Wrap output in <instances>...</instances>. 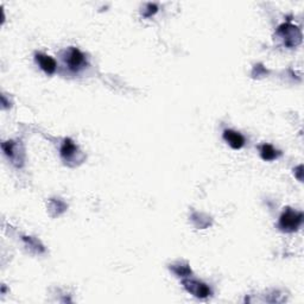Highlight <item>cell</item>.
Masks as SVG:
<instances>
[{"label":"cell","instance_id":"277c9868","mask_svg":"<svg viewBox=\"0 0 304 304\" xmlns=\"http://www.w3.org/2000/svg\"><path fill=\"white\" fill-rule=\"evenodd\" d=\"M65 62H67L68 68H69L71 71H78L80 69H82L87 63L86 56L76 48H71L70 50L68 51Z\"/></svg>","mask_w":304,"mask_h":304},{"label":"cell","instance_id":"5b68a950","mask_svg":"<svg viewBox=\"0 0 304 304\" xmlns=\"http://www.w3.org/2000/svg\"><path fill=\"white\" fill-rule=\"evenodd\" d=\"M224 139L232 149L240 150L245 145V137L241 133L233 130H225L224 131Z\"/></svg>","mask_w":304,"mask_h":304},{"label":"cell","instance_id":"52a82bcc","mask_svg":"<svg viewBox=\"0 0 304 304\" xmlns=\"http://www.w3.org/2000/svg\"><path fill=\"white\" fill-rule=\"evenodd\" d=\"M78 151L77 146L75 145L74 142L71 139H64L63 144L61 146V157L64 159L65 162H70L71 159H74V157L76 156Z\"/></svg>","mask_w":304,"mask_h":304},{"label":"cell","instance_id":"8992f818","mask_svg":"<svg viewBox=\"0 0 304 304\" xmlns=\"http://www.w3.org/2000/svg\"><path fill=\"white\" fill-rule=\"evenodd\" d=\"M36 62H37V64L41 67V69L43 70L45 74L51 75L56 71V61L51 56H48V55L45 54H36Z\"/></svg>","mask_w":304,"mask_h":304},{"label":"cell","instance_id":"9c48e42d","mask_svg":"<svg viewBox=\"0 0 304 304\" xmlns=\"http://www.w3.org/2000/svg\"><path fill=\"white\" fill-rule=\"evenodd\" d=\"M170 269L174 271L176 276L178 277H188L191 274L190 267H189L187 264H184V265H183V264H176V265L170 266Z\"/></svg>","mask_w":304,"mask_h":304},{"label":"cell","instance_id":"ba28073f","mask_svg":"<svg viewBox=\"0 0 304 304\" xmlns=\"http://www.w3.org/2000/svg\"><path fill=\"white\" fill-rule=\"evenodd\" d=\"M260 156L264 161L271 162L278 158L280 156V152L277 151V150L274 149L272 145H270V144H263V145L260 146Z\"/></svg>","mask_w":304,"mask_h":304},{"label":"cell","instance_id":"3957f363","mask_svg":"<svg viewBox=\"0 0 304 304\" xmlns=\"http://www.w3.org/2000/svg\"><path fill=\"white\" fill-rule=\"evenodd\" d=\"M278 34L285 39V44L287 47H296L297 44L300 43V38H302L300 31L298 28L291 24H283L279 26Z\"/></svg>","mask_w":304,"mask_h":304},{"label":"cell","instance_id":"8fae6325","mask_svg":"<svg viewBox=\"0 0 304 304\" xmlns=\"http://www.w3.org/2000/svg\"><path fill=\"white\" fill-rule=\"evenodd\" d=\"M296 171H298L297 172V177H298L299 181H302V165H299L298 168L296 169Z\"/></svg>","mask_w":304,"mask_h":304},{"label":"cell","instance_id":"6da1fadb","mask_svg":"<svg viewBox=\"0 0 304 304\" xmlns=\"http://www.w3.org/2000/svg\"><path fill=\"white\" fill-rule=\"evenodd\" d=\"M303 222V214L293 211L291 208H286L284 213L280 215L278 226L283 232L292 233L300 227Z\"/></svg>","mask_w":304,"mask_h":304},{"label":"cell","instance_id":"7a4b0ae2","mask_svg":"<svg viewBox=\"0 0 304 304\" xmlns=\"http://www.w3.org/2000/svg\"><path fill=\"white\" fill-rule=\"evenodd\" d=\"M184 289L192 296L197 297V298H207L212 295V290L207 284L198 282L196 279H184L182 282Z\"/></svg>","mask_w":304,"mask_h":304},{"label":"cell","instance_id":"30bf717a","mask_svg":"<svg viewBox=\"0 0 304 304\" xmlns=\"http://www.w3.org/2000/svg\"><path fill=\"white\" fill-rule=\"evenodd\" d=\"M156 12H157V6L153 5V4H149L148 5V11L145 12V16H146V17H151V16L155 15Z\"/></svg>","mask_w":304,"mask_h":304}]
</instances>
